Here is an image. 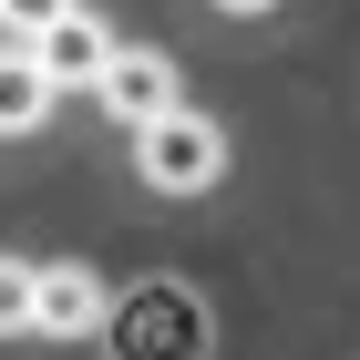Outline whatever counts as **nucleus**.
I'll return each mask as SVG.
<instances>
[{
    "label": "nucleus",
    "mask_w": 360,
    "mask_h": 360,
    "mask_svg": "<svg viewBox=\"0 0 360 360\" xmlns=\"http://www.w3.org/2000/svg\"><path fill=\"white\" fill-rule=\"evenodd\" d=\"M0 319L31 330V340H83V330H103V278L83 257H52V268L11 257L0 268Z\"/></svg>",
    "instance_id": "1"
},
{
    "label": "nucleus",
    "mask_w": 360,
    "mask_h": 360,
    "mask_svg": "<svg viewBox=\"0 0 360 360\" xmlns=\"http://www.w3.org/2000/svg\"><path fill=\"white\" fill-rule=\"evenodd\" d=\"M134 175L155 195H206L226 175V124H206V113H165V124H144L134 134Z\"/></svg>",
    "instance_id": "2"
},
{
    "label": "nucleus",
    "mask_w": 360,
    "mask_h": 360,
    "mask_svg": "<svg viewBox=\"0 0 360 360\" xmlns=\"http://www.w3.org/2000/svg\"><path fill=\"white\" fill-rule=\"evenodd\" d=\"M217 11H237V21H248V11H278V0H217Z\"/></svg>",
    "instance_id": "7"
},
{
    "label": "nucleus",
    "mask_w": 360,
    "mask_h": 360,
    "mask_svg": "<svg viewBox=\"0 0 360 360\" xmlns=\"http://www.w3.org/2000/svg\"><path fill=\"white\" fill-rule=\"evenodd\" d=\"M83 0H0V21H11V41H41L52 21H72Z\"/></svg>",
    "instance_id": "6"
},
{
    "label": "nucleus",
    "mask_w": 360,
    "mask_h": 360,
    "mask_svg": "<svg viewBox=\"0 0 360 360\" xmlns=\"http://www.w3.org/2000/svg\"><path fill=\"white\" fill-rule=\"evenodd\" d=\"M31 52L52 62V83H103L124 41H113V31L93 21V11H72V21H52V31H41V41H31Z\"/></svg>",
    "instance_id": "4"
},
{
    "label": "nucleus",
    "mask_w": 360,
    "mask_h": 360,
    "mask_svg": "<svg viewBox=\"0 0 360 360\" xmlns=\"http://www.w3.org/2000/svg\"><path fill=\"white\" fill-rule=\"evenodd\" d=\"M52 62L31 52V41H11V62H0V134H41V113H52Z\"/></svg>",
    "instance_id": "5"
},
{
    "label": "nucleus",
    "mask_w": 360,
    "mask_h": 360,
    "mask_svg": "<svg viewBox=\"0 0 360 360\" xmlns=\"http://www.w3.org/2000/svg\"><path fill=\"white\" fill-rule=\"evenodd\" d=\"M93 93H103V113H113V124H134V134H144V124H165V113H186L165 52H113V72H103Z\"/></svg>",
    "instance_id": "3"
}]
</instances>
